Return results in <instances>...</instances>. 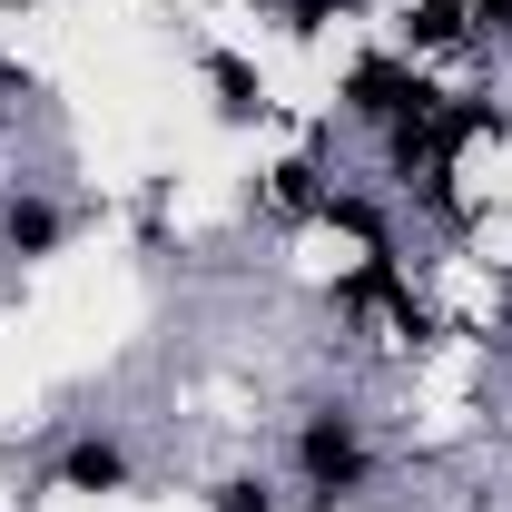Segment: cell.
Returning a JSON list of instances; mask_svg holds the SVG:
<instances>
[{
	"label": "cell",
	"mask_w": 512,
	"mask_h": 512,
	"mask_svg": "<svg viewBox=\"0 0 512 512\" xmlns=\"http://www.w3.org/2000/svg\"><path fill=\"white\" fill-rule=\"evenodd\" d=\"M0 237H10V256H50L60 247V207H10Z\"/></svg>",
	"instance_id": "5"
},
{
	"label": "cell",
	"mask_w": 512,
	"mask_h": 512,
	"mask_svg": "<svg viewBox=\"0 0 512 512\" xmlns=\"http://www.w3.org/2000/svg\"><path fill=\"white\" fill-rule=\"evenodd\" d=\"M10 10H20V0H10Z\"/></svg>",
	"instance_id": "10"
},
{
	"label": "cell",
	"mask_w": 512,
	"mask_h": 512,
	"mask_svg": "<svg viewBox=\"0 0 512 512\" xmlns=\"http://www.w3.org/2000/svg\"><path fill=\"white\" fill-rule=\"evenodd\" d=\"M345 109L355 119H375V128H404V119H434L444 99L414 79V69H394V60H365L355 79H345Z\"/></svg>",
	"instance_id": "2"
},
{
	"label": "cell",
	"mask_w": 512,
	"mask_h": 512,
	"mask_svg": "<svg viewBox=\"0 0 512 512\" xmlns=\"http://www.w3.org/2000/svg\"><path fill=\"white\" fill-rule=\"evenodd\" d=\"M463 30H473V0H414V20H404L414 50H444V40H463Z\"/></svg>",
	"instance_id": "4"
},
{
	"label": "cell",
	"mask_w": 512,
	"mask_h": 512,
	"mask_svg": "<svg viewBox=\"0 0 512 512\" xmlns=\"http://www.w3.org/2000/svg\"><path fill=\"white\" fill-rule=\"evenodd\" d=\"M217 512H276L266 483H217Z\"/></svg>",
	"instance_id": "7"
},
{
	"label": "cell",
	"mask_w": 512,
	"mask_h": 512,
	"mask_svg": "<svg viewBox=\"0 0 512 512\" xmlns=\"http://www.w3.org/2000/svg\"><path fill=\"white\" fill-rule=\"evenodd\" d=\"M60 483H69V493H119V483H128V453L109 444V434H89V444H69Z\"/></svg>",
	"instance_id": "3"
},
{
	"label": "cell",
	"mask_w": 512,
	"mask_h": 512,
	"mask_svg": "<svg viewBox=\"0 0 512 512\" xmlns=\"http://www.w3.org/2000/svg\"><path fill=\"white\" fill-rule=\"evenodd\" d=\"M296 463H306V483H316V503L335 493H355L365 483V434H355V414H306V434H296Z\"/></svg>",
	"instance_id": "1"
},
{
	"label": "cell",
	"mask_w": 512,
	"mask_h": 512,
	"mask_svg": "<svg viewBox=\"0 0 512 512\" xmlns=\"http://www.w3.org/2000/svg\"><path fill=\"white\" fill-rule=\"evenodd\" d=\"M473 30H493V40H512V0H473Z\"/></svg>",
	"instance_id": "9"
},
{
	"label": "cell",
	"mask_w": 512,
	"mask_h": 512,
	"mask_svg": "<svg viewBox=\"0 0 512 512\" xmlns=\"http://www.w3.org/2000/svg\"><path fill=\"white\" fill-rule=\"evenodd\" d=\"M207 79H217V109H227V119H247V109H256V69L247 60H207Z\"/></svg>",
	"instance_id": "6"
},
{
	"label": "cell",
	"mask_w": 512,
	"mask_h": 512,
	"mask_svg": "<svg viewBox=\"0 0 512 512\" xmlns=\"http://www.w3.org/2000/svg\"><path fill=\"white\" fill-rule=\"evenodd\" d=\"M335 10H345V0H286V20H296V30H325Z\"/></svg>",
	"instance_id": "8"
}]
</instances>
